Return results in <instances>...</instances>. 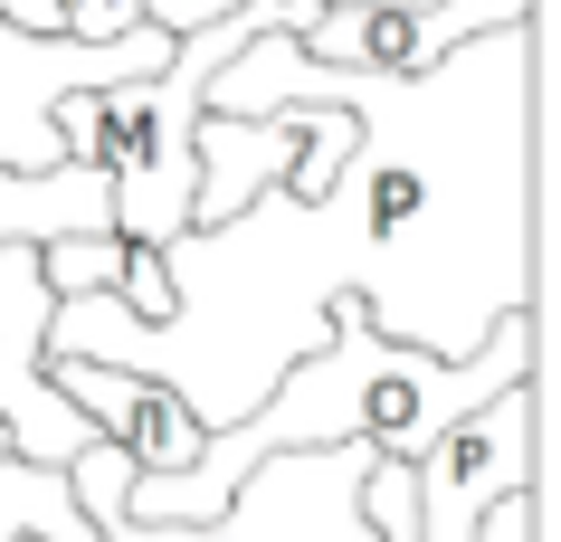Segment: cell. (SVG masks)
<instances>
[{
	"mask_svg": "<svg viewBox=\"0 0 561 542\" xmlns=\"http://www.w3.org/2000/svg\"><path fill=\"white\" fill-rule=\"evenodd\" d=\"M533 20V0H438V10H324L296 38L314 67H353V77H419L447 48H467L485 30Z\"/></svg>",
	"mask_w": 561,
	"mask_h": 542,
	"instance_id": "277c9868",
	"label": "cell"
},
{
	"mask_svg": "<svg viewBox=\"0 0 561 542\" xmlns=\"http://www.w3.org/2000/svg\"><path fill=\"white\" fill-rule=\"evenodd\" d=\"M115 304L134 314V324H162V314H172V267H162V247L124 239V286H115Z\"/></svg>",
	"mask_w": 561,
	"mask_h": 542,
	"instance_id": "ba28073f",
	"label": "cell"
},
{
	"mask_svg": "<svg viewBox=\"0 0 561 542\" xmlns=\"http://www.w3.org/2000/svg\"><path fill=\"white\" fill-rule=\"evenodd\" d=\"M542 533V495H504L485 523H476V542H533Z\"/></svg>",
	"mask_w": 561,
	"mask_h": 542,
	"instance_id": "8fae6325",
	"label": "cell"
},
{
	"mask_svg": "<svg viewBox=\"0 0 561 542\" xmlns=\"http://www.w3.org/2000/svg\"><path fill=\"white\" fill-rule=\"evenodd\" d=\"M38 533V542H95L77 495H67L58 466H30V457H0V542Z\"/></svg>",
	"mask_w": 561,
	"mask_h": 542,
	"instance_id": "8992f818",
	"label": "cell"
},
{
	"mask_svg": "<svg viewBox=\"0 0 561 542\" xmlns=\"http://www.w3.org/2000/svg\"><path fill=\"white\" fill-rule=\"evenodd\" d=\"M48 30H58V38H87V48H105V38L144 30V20H134V0H48Z\"/></svg>",
	"mask_w": 561,
	"mask_h": 542,
	"instance_id": "9c48e42d",
	"label": "cell"
},
{
	"mask_svg": "<svg viewBox=\"0 0 561 542\" xmlns=\"http://www.w3.org/2000/svg\"><path fill=\"white\" fill-rule=\"evenodd\" d=\"M48 371V391L95 428V438H115L134 457V476H181L191 457H201V419L181 410L152 371H115V361H38Z\"/></svg>",
	"mask_w": 561,
	"mask_h": 542,
	"instance_id": "5b68a950",
	"label": "cell"
},
{
	"mask_svg": "<svg viewBox=\"0 0 561 542\" xmlns=\"http://www.w3.org/2000/svg\"><path fill=\"white\" fill-rule=\"evenodd\" d=\"M419 542H476L504 495H542V381H504L410 457Z\"/></svg>",
	"mask_w": 561,
	"mask_h": 542,
	"instance_id": "7a4b0ae2",
	"label": "cell"
},
{
	"mask_svg": "<svg viewBox=\"0 0 561 542\" xmlns=\"http://www.w3.org/2000/svg\"><path fill=\"white\" fill-rule=\"evenodd\" d=\"M324 10H438V0H324Z\"/></svg>",
	"mask_w": 561,
	"mask_h": 542,
	"instance_id": "7c38bea8",
	"label": "cell"
},
{
	"mask_svg": "<svg viewBox=\"0 0 561 542\" xmlns=\"http://www.w3.org/2000/svg\"><path fill=\"white\" fill-rule=\"evenodd\" d=\"M238 0H134V20L144 30H162V38H191V30H209V20H229Z\"/></svg>",
	"mask_w": 561,
	"mask_h": 542,
	"instance_id": "30bf717a",
	"label": "cell"
},
{
	"mask_svg": "<svg viewBox=\"0 0 561 542\" xmlns=\"http://www.w3.org/2000/svg\"><path fill=\"white\" fill-rule=\"evenodd\" d=\"M38 286L48 296H115L124 286V239L115 229H87V239H38Z\"/></svg>",
	"mask_w": 561,
	"mask_h": 542,
	"instance_id": "52a82bcc",
	"label": "cell"
},
{
	"mask_svg": "<svg viewBox=\"0 0 561 542\" xmlns=\"http://www.w3.org/2000/svg\"><path fill=\"white\" fill-rule=\"evenodd\" d=\"M324 20V0H238L229 20H209V30L172 38V58L152 67V77H124V87H77L58 95V143L67 162H95L105 172V200H115V239H144V247H172L191 229V124H201V87L219 67L266 30H314Z\"/></svg>",
	"mask_w": 561,
	"mask_h": 542,
	"instance_id": "6da1fadb",
	"label": "cell"
},
{
	"mask_svg": "<svg viewBox=\"0 0 561 542\" xmlns=\"http://www.w3.org/2000/svg\"><path fill=\"white\" fill-rule=\"evenodd\" d=\"M172 58L162 30H124L105 48L87 38H38V30H10L0 20V172H58L67 143H58V95L77 87H124V77H152Z\"/></svg>",
	"mask_w": 561,
	"mask_h": 542,
	"instance_id": "3957f363",
	"label": "cell"
},
{
	"mask_svg": "<svg viewBox=\"0 0 561 542\" xmlns=\"http://www.w3.org/2000/svg\"><path fill=\"white\" fill-rule=\"evenodd\" d=\"M10 542H38V533H10Z\"/></svg>",
	"mask_w": 561,
	"mask_h": 542,
	"instance_id": "4fadbf2b",
	"label": "cell"
}]
</instances>
